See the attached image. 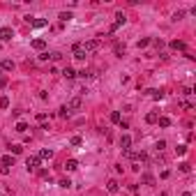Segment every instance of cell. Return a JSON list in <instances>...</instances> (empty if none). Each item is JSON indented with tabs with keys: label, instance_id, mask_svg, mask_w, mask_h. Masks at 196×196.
<instances>
[{
	"label": "cell",
	"instance_id": "cell-1",
	"mask_svg": "<svg viewBox=\"0 0 196 196\" xmlns=\"http://www.w3.org/2000/svg\"><path fill=\"white\" fill-rule=\"evenodd\" d=\"M99 46H102V42H99V39H90V42H85V44H83V51L90 56V53H95Z\"/></svg>",
	"mask_w": 196,
	"mask_h": 196
},
{
	"label": "cell",
	"instance_id": "cell-2",
	"mask_svg": "<svg viewBox=\"0 0 196 196\" xmlns=\"http://www.w3.org/2000/svg\"><path fill=\"white\" fill-rule=\"evenodd\" d=\"M39 157H37V155H32V157H28V159H26V169L28 171H37V169H39Z\"/></svg>",
	"mask_w": 196,
	"mask_h": 196
},
{
	"label": "cell",
	"instance_id": "cell-3",
	"mask_svg": "<svg viewBox=\"0 0 196 196\" xmlns=\"http://www.w3.org/2000/svg\"><path fill=\"white\" fill-rule=\"evenodd\" d=\"M120 148H122V152L127 155V152H129V148H132V136H127V134H125V136H120Z\"/></svg>",
	"mask_w": 196,
	"mask_h": 196
},
{
	"label": "cell",
	"instance_id": "cell-4",
	"mask_svg": "<svg viewBox=\"0 0 196 196\" xmlns=\"http://www.w3.org/2000/svg\"><path fill=\"white\" fill-rule=\"evenodd\" d=\"M74 58L76 60H85L88 58V53L83 51V44H74Z\"/></svg>",
	"mask_w": 196,
	"mask_h": 196
},
{
	"label": "cell",
	"instance_id": "cell-5",
	"mask_svg": "<svg viewBox=\"0 0 196 196\" xmlns=\"http://www.w3.org/2000/svg\"><path fill=\"white\" fill-rule=\"evenodd\" d=\"M14 37V30L12 28H0V42H9Z\"/></svg>",
	"mask_w": 196,
	"mask_h": 196
},
{
	"label": "cell",
	"instance_id": "cell-6",
	"mask_svg": "<svg viewBox=\"0 0 196 196\" xmlns=\"http://www.w3.org/2000/svg\"><path fill=\"white\" fill-rule=\"evenodd\" d=\"M125 21H127V19H125V14H122V12H118V14H115V23L111 26V32H115V30H118V28L125 23Z\"/></svg>",
	"mask_w": 196,
	"mask_h": 196
},
{
	"label": "cell",
	"instance_id": "cell-7",
	"mask_svg": "<svg viewBox=\"0 0 196 196\" xmlns=\"http://www.w3.org/2000/svg\"><path fill=\"white\" fill-rule=\"evenodd\" d=\"M81 97H78V95H76V97H72V99H69V104H67V108H69V111H76V108H81Z\"/></svg>",
	"mask_w": 196,
	"mask_h": 196
},
{
	"label": "cell",
	"instance_id": "cell-8",
	"mask_svg": "<svg viewBox=\"0 0 196 196\" xmlns=\"http://www.w3.org/2000/svg\"><path fill=\"white\" fill-rule=\"evenodd\" d=\"M32 49H35V51H44V49H46V42L44 39H32Z\"/></svg>",
	"mask_w": 196,
	"mask_h": 196
},
{
	"label": "cell",
	"instance_id": "cell-9",
	"mask_svg": "<svg viewBox=\"0 0 196 196\" xmlns=\"http://www.w3.org/2000/svg\"><path fill=\"white\" fill-rule=\"evenodd\" d=\"M171 49H173V51H185V42L173 39V42H171Z\"/></svg>",
	"mask_w": 196,
	"mask_h": 196
},
{
	"label": "cell",
	"instance_id": "cell-10",
	"mask_svg": "<svg viewBox=\"0 0 196 196\" xmlns=\"http://www.w3.org/2000/svg\"><path fill=\"white\" fill-rule=\"evenodd\" d=\"M9 164H14V155H5L0 159V166H7V169H9Z\"/></svg>",
	"mask_w": 196,
	"mask_h": 196
},
{
	"label": "cell",
	"instance_id": "cell-11",
	"mask_svg": "<svg viewBox=\"0 0 196 196\" xmlns=\"http://www.w3.org/2000/svg\"><path fill=\"white\" fill-rule=\"evenodd\" d=\"M65 169H67V171H76L78 169V162L76 159H67V162H65Z\"/></svg>",
	"mask_w": 196,
	"mask_h": 196
},
{
	"label": "cell",
	"instance_id": "cell-12",
	"mask_svg": "<svg viewBox=\"0 0 196 196\" xmlns=\"http://www.w3.org/2000/svg\"><path fill=\"white\" fill-rule=\"evenodd\" d=\"M37 157H39V159H51V157H53V150L44 148V150H42V152H39V155H37Z\"/></svg>",
	"mask_w": 196,
	"mask_h": 196
},
{
	"label": "cell",
	"instance_id": "cell-13",
	"mask_svg": "<svg viewBox=\"0 0 196 196\" xmlns=\"http://www.w3.org/2000/svg\"><path fill=\"white\" fill-rule=\"evenodd\" d=\"M28 21H30V26H35V28H44L46 26V21H42V19H30V16H28Z\"/></svg>",
	"mask_w": 196,
	"mask_h": 196
},
{
	"label": "cell",
	"instance_id": "cell-14",
	"mask_svg": "<svg viewBox=\"0 0 196 196\" xmlns=\"http://www.w3.org/2000/svg\"><path fill=\"white\" fill-rule=\"evenodd\" d=\"M106 189L111 191V194H115V191H118L120 187H118V182H115V180H108V182H106Z\"/></svg>",
	"mask_w": 196,
	"mask_h": 196
},
{
	"label": "cell",
	"instance_id": "cell-15",
	"mask_svg": "<svg viewBox=\"0 0 196 196\" xmlns=\"http://www.w3.org/2000/svg\"><path fill=\"white\" fill-rule=\"evenodd\" d=\"M0 69H7V72H12V69H14V62H12V60H2V62H0Z\"/></svg>",
	"mask_w": 196,
	"mask_h": 196
},
{
	"label": "cell",
	"instance_id": "cell-16",
	"mask_svg": "<svg viewBox=\"0 0 196 196\" xmlns=\"http://www.w3.org/2000/svg\"><path fill=\"white\" fill-rule=\"evenodd\" d=\"M157 118H159V115H157L155 111H150V113L145 115V122H150V125H155V122H157Z\"/></svg>",
	"mask_w": 196,
	"mask_h": 196
},
{
	"label": "cell",
	"instance_id": "cell-17",
	"mask_svg": "<svg viewBox=\"0 0 196 196\" xmlns=\"http://www.w3.org/2000/svg\"><path fill=\"white\" fill-rule=\"evenodd\" d=\"M62 76H65V78H74V76H76V72H74L72 67H65V72H62Z\"/></svg>",
	"mask_w": 196,
	"mask_h": 196
},
{
	"label": "cell",
	"instance_id": "cell-18",
	"mask_svg": "<svg viewBox=\"0 0 196 196\" xmlns=\"http://www.w3.org/2000/svg\"><path fill=\"white\" fill-rule=\"evenodd\" d=\"M157 122H159V127H169V125H171V118L162 115V118H157Z\"/></svg>",
	"mask_w": 196,
	"mask_h": 196
},
{
	"label": "cell",
	"instance_id": "cell-19",
	"mask_svg": "<svg viewBox=\"0 0 196 196\" xmlns=\"http://www.w3.org/2000/svg\"><path fill=\"white\" fill-rule=\"evenodd\" d=\"M26 129H28L26 122H16V132H19V134H26Z\"/></svg>",
	"mask_w": 196,
	"mask_h": 196
},
{
	"label": "cell",
	"instance_id": "cell-20",
	"mask_svg": "<svg viewBox=\"0 0 196 196\" xmlns=\"http://www.w3.org/2000/svg\"><path fill=\"white\" fill-rule=\"evenodd\" d=\"M141 180H143L145 185H152V182H155V178L150 176V173H143V178H141Z\"/></svg>",
	"mask_w": 196,
	"mask_h": 196
},
{
	"label": "cell",
	"instance_id": "cell-21",
	"mask_svg": "<svg viewBox=\"0 0 196 196\" xmlns=\"http://www.w3.org/2000/svg\"><path fill=\"white\" fill-rule=\"evenodd\" d=\"M12 155H21V152H23V145H12Z\"/></svg>",
	"mask_w": 196,
	"mask_h": 196
},
{
	"label": "cell",
	"instance_id": "cell-22",
	"mask_svg": "<svg viewBox=\"0 0 196 196\" xmlns=\"http://www.w3.org/2000/svg\"><path fill=\"white\" fill-rule=\"evenodd\" d=\"M0 196H12V191L7 189V187L2 185V182H0Z\"/></svg>",
	"mask_w": 196,
	"mask_h": 196
},
{
	"label": "cell",
	"instance_id": "cell-23",
	"mask_svg": "<svg viewBox=\"0 0 196 196\" xmlns=\"http://www.w3.org/2000/svg\"><path fill=\"white\" fill-rule=\"evenodd\" d=\"M120 111H113V113H111V122H120Z\"/></svg>",
	"mask_w": 196,
	"mask_h": 196
},
{
	"label": "cell",
	"instance_id": "cell-24",
	"mask_svg": "<svg viewBox=\"0 0 196 196\" xmlns=\"http://www.w3.org/2000/svg\"><path fill=\"white\" fill-rule=\"evenodd\" d=\"M9 106V97H0V108H7Z\"/></svg>",
	"mask_w": 196,
	"mask_h": 196
},
{
	"label": "cell",
	"instance_id": "cell-25",
	"mask_svg": "<svg viewBox=\"0 0 196 196\" xmlns=\"http://www.w3.org/2000/svg\"><path fill=\"white\" fill-rule=\"evenodd\" d=\"M150 42H152V39H148V37H143V39H139V49H143V46H148Z\"/></svg>",
	"mask_w": 196,
	"mask_h": 196
},
{
	"label": "cell",
	"instance_id": "cell-26",
	"mask_svg": "<svg viewBox=\"0 0 196 196\" xmlns=\"http://www.w3.org/2000/svg\"><path fill=\"white\" fill-rule=\"evenodd\" d=\"M180 171H182V173H189V171H191V166L187 164V162H182V164H180Z\"/></svg>",
	"mask_w": 196,
	"mask_h": 196
},
{
	"label": "cell",
	"instance_id": "cell-27",
	"mask_svg": "<svg viewBox=\"0 0 196 196\" xmlns=\"http://www.w3.org/2000/svg\"><path fill=\"white\" fill-rule=\"evenodd\" d=\"M176 152H178V155H187V145H178Z\"/></svg>",
	"mask_w": 196,
	"mask_h": 196
},
{
	"label": "cell",
	"instance_id": "cell-28",
	"mask_svg": "<svg viewBox=\"0 0 196 196\" xmlns=\"http://www.w3.org/2000/svg\"><path fill=\"white\" fill-rule=\"evenodd\" d=\"M69 19H72V12H62L60 14V21H69Z\"/></svg>",
	"mask_w": 196,
	"mask_h": 196
},
{
	"label": "cell",
	"instance_id": "cell-29",
	"mask_svg": "<svg viewBox=\"0 0 196 196\" xmlns=\"http://www.w3.org/2000/svg\"><path fill=\"white\" fill-rule=\"evenodd\" d=\"M155 148H157V152H162V150L166 148V141H157V145H155Z\"/></svg>",
	"mask_w": 196,
	"mask_h": 196
},
{
	"label": "cell",
	"instance_id": "cell-30",
	"mask_svg": "<svg viewBox=\"0 0 196 196\" xmlns=\"http://www.w3.org/2000/svg\"><path fill=\"white\" fill-rule=\"evenodd\" d=\"M49 58H51V60H60V58H62V53L53 51V53H49Z\"/></svg>",
	"mask_w": 196,
	"mask_h": 196
},
{
	"label": "cell",
	"instance_id": "cell-31",
	"mask_svg": "<svg viewBox=\"0 0 196 196\" xmlns=\"http://www.w3.org/2000/svg\"><path fill=\"white\" fill-rule=\"evenodd\" d=\"M67 115H69V108L62 106V108H60V118H67Z\"/></svg>",
	"mask_w": 196,
	"mask_h": 196
},
{
	"label": "cell",
	"instance_id": "cell-32",
	"mask_svg": "<svg viewBox=\"0 0 196 196\" xmlns=\"http://www.w3.org/2000/svg\"><path fill=\"white\" fill-rule=\"evenodd\" d=\"M69 185H72V182H69V178H62V180H60V187H65V189H67Z\"/></svg>",
	"mask_w": 196,
	"mask_h": 196
},
{
	"label": "cell",
	"instance_id": "cell-33",
	"mask_svg": "<svg viewBox=\"0 0 196 196\" xmlns=\"http://www.w3.org/2000/svg\"><path fill=\"white\" fill-rule=\"evenodd\" d=\"M72 145H81V136H72Z\"/></svg>",
	"mask_w": 196,
	"mask_h": 196
},
{
	"label": "cell",
	"instance_id": "cell-34",
	"mask_svg": "<svg viewBox=\"0 0 196 196\" xmlns=\"http://www.w3.org/2000/svg\"><path fill=\"white\" fill-rule=\"evenodd\" d=\"M5 85H7V76H0V90L5 88Z\"/></svg>",
	"mask_w": 196,
	"mask_h": 196
},
{
	"label": "cell",
	"instance_id": "cell-35",
	"mask_svg": "<svg viewBox=\"0 0 196 196\" xmlns=\"http://www.w3.org/2000/svg\"><path fill=\"white\" fill-rule=\"evenodd\" d=\"M0 173H2V176H7V173H9V169H7V166H0Z\"/></svg>",
	"mask_w": 196,
	"mask_h": 196
}]
</instances>
